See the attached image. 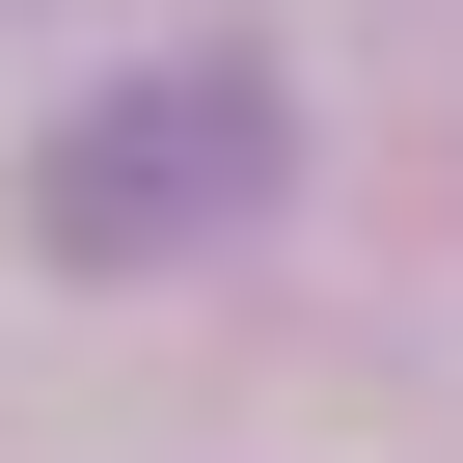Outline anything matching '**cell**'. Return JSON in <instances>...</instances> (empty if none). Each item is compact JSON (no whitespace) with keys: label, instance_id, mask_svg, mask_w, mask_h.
Returning <instances> with one entry per match:
<instances>
[{"label":"cell","instance_id":"6da1fadb","mask_svg":"<svg viewBox=\"0 0 463 463\" xmlns=\"http://www.w3.org/2000/svg\"><path fill=\"white\" fill-rule=\"evenodd\" d=\"M273 191H300V82L246 28H191V55H137V82H82L28 137V246L55 273H191V246H246Z\"/></svg>","mask_w":463,"mask_h":463}]
</instances>
